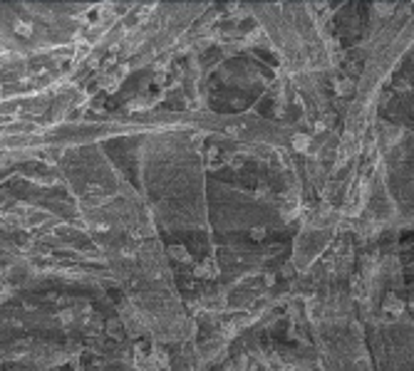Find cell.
<instances>
[{
    "label": "cell",
    "instance_id": "9c48e42d",
    "mask_svg": "<svg viewBox=\"0 0 414 371\" xmlns=\"http://www.w3.org/2000/svg\"><path fill=\"white\" fill-rule=\"evenodd\" d=\"M347 89H350V82H340V85H337V92H340V94L347 92Z\"/></svg>",
    "mask_w": 414,
    "mask_h": 371
},
{
    "label": "cell",
    "instance_id": "3957f363",
    "mask_svg": "<svg viewBox=\"0 0 414 371\" xmlns=\"http://www.w3.org/2000/svg\"><path fill=\"white\" fill-rule=\"evenodd\" d=\"M169 255L179 260V262H191V255H189V250L184 248V245H171L169 248Z\"/></svg>",
    "mask_w": 414,
    "mask_h": 371
},
{
    "label": "cell",
    "instance_id": "277c9868",
    "mask_svg": "<svg viewBox=\"0 0 414 371\" xmlns=\"http://www.w3.org/2000/svg\"><path fill=\"white\" fill-rule=\"evenodd\" d=\"M310 146V134H295L293 136V149L295 151H308Z\"/></svg>",
    "mask_w": 414,
    "mask_h": 371
},
{
    "label": "cell",
    "instance_id": "ba28073f",
    "mask_svg": "<svg viewBox=\"0 0 414 371\" xmlns=\"http://www.w3.org/2000/svg\"><path fill=\"white\" fill-rule=\"evenodd\" d=\"M355 297H365V287H362V280H355Z\"/></svg>",
    "mask_w": 414,
    "mask_h": 371
},
{
    "label": "cell",
    "instance_id": "8992f818",
    "mask_svg": "<svg viewBox=\"0 0 414 371\" xmlns=\"http://www.w3.org/2000/svg\"><path fill=\"white\" fill-rule=\"evenodd\" d=\"M107 329H109V334H114L117 339H119V337H122V329H119V322H109V324H107Z\"/></svg>",
    "mask_w": 414,
    "mask_h": 371
},
{
    "label": "cell",
    "instance_id": "52a82bcc",
    "mask_svg": "<svg viewBox=\"0 0 414 371\" xmlns=\"http://www.w3.org/2000/svg\"><path fill=\"white\" fill-rule=\"evenodd\" d=\"M15 30L20 35H30V25H25V23H15Z\"/></svg>",
    "mask_w": 414,
    "mask_h": 371
},
{
    "label": "cell",
    "instance_id": "6da1fadb",
    "mask_svg": "<svg viewBox=\"0 0 414 371\" xmlns=\"http://www.w3.org/2000/svg\"><path fill=\"white\" fill-rule=\"evenodd\" d=\"M385 312L392 314V317H399V314L404 312V305H402L394 294H389V297H387V302H385Z\"/></svg>",
    "mask_w": 414,
    "mask_h": 371
},
{
    "label": "cell",
    "instance_id": "7a4b0ae2",
    "mask_svg": "<svg viewBox=\"0 0 414 371\" xmlns=\"http://www.w3.org/2000/svg\"><path fill=\"white\" fill-rule=\"evenodd\" d=\"M196 277H201V280H206V277H216V265L211 262V260H204L199 267H196V272H194Z\"/></svg>",
    "mask_w": 414,
    "mask_h": 371
},
{
    "label": "cell",
    "instance_id": "5b68a950",
    "mask_svg": "<svg viewBox=\"0 0 414 371\" xmlns=\"http://www.w3.org/2000/svg\"><path fill=\"white\" fill-rule=\"evenodd\" d=\"M251 238H253V240H263V238H266V228H261V226L251 228Z\"/></svg>",
    "mask_w": 414,
    "mask_h": 371
}]
</instances>
